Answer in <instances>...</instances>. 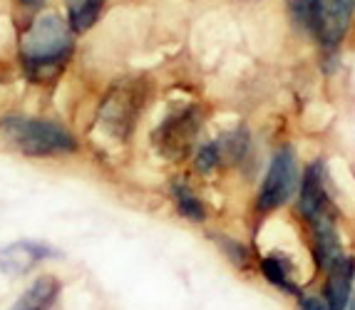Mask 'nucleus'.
Here are the masks:
<instances>
[{
  "instance_id": "f257e3e1",
  "label": "nucleus",
  "mask_w": 355,
  "mask_h": 310,
  "mask_svg": "<svg viewBox=\"0 0 355 310\" xmlns=\"http://www.w3.org/2000/svg\"><path fill=\"white\" fill-rule=\"evenodd\" d=\"M72 53V28L48 12L33 20L20 37V60L33 80L55 78Z\"/></svg>"
},
{
  "instance_id": "f03ea898",
  "label": "nucleus",
  "mask_w": 355,
  "mask_h": 310,
  "mask_svg": "<svg viewBox=\"0 0 355 310\" xmlns=\"http://www.w3.org/2000/svg\"><path fill=\"white\" fill-rule=\"evenodd\" d=\"M0 129L25 156H60L72 154L77 149V139L70 131L48 120L6 117L0 122Z\"/></svg>"
},
{
  "instance_id": "7ed1b4c3",
  "label": "nucleus",
  "mask_w": 355,
  "mask_h": 310,
  "mask_svg": "<svg viewBox=\"0 0 355 310\" xmlns=\"http://www.w3.org/2000/svg\"><path fill=\"white\" fill-rule=\"evenodd\" d=\"M355 0H311L303 28L311 30L323 48L333 50L348 33Z\"/></svg>"
},
{
  "instance_id": "20e7f679",
  "label": "nucleus",
  "mask_w": 355,
  "mask_h": 310,
  "mask_svg": "<svg viewBox=\"0 0 355 310\" xmlns=\"http://www.w3.org/2000/svg\"><path fill=\"white\" fill-rule=\"evenodd\" d=\"M296 176H298L296 156H293L291 149H281L279 154L273 156L266 179H263V186H261L259 211L268 214V211L284 206V203L288 201L291 194H293Z\"/></svg>"
},
{
  "instance_id": "39448f33",
  "label": "nucleus",
  "mask_w": 355,
  "mask_h": 310,
  "mask_svg": "<svg viewBox=\"0 0 355 310\" xmlns=\"http://www.w3.org/2000/svg\"><path fill=\"white\" fill-rule=\"evenodd\" d=\"M199 125H202V112L196 107L179 109L177 114L166 117L164 125L154 134V144H157L159 154L169 156V159H179L187 154L196 131H199Z\"/></svg>"
},
{
  "instance_id": "423d86ee",
  "label": "nucleus",
  "mask_w": 355,
  "mask_h": 310,
  "mask_svg": "<svg viewBox=\"0 0 355 310\" xmlns=\"http://www.w3.org/2000/svg\"><path fill=\"white\" fill-rule=\"evenodd\" d=\"M139 90L125 84L122 90H114L112 95L107 97L102 104L100 120L110 127V131H114L117 137H125L127 131L132 129V122L137 117V107H139Z\"/></svg>"
},
{
  "instance_id": "0eeeda50",
  "label": "nucleus",
  "mask_w": 355,
  "mask_h": 310,
  "mask_svg": "<svg viewBox=\"0 0 355 310\" xmlns=\"http://www.w3.org/2000/svg\"><path fill=\"white\" fill-rule=\"evenodd\" d=\"M58 250L37 241H15L10 246L0 248V273L6 275H23L45 258H55Z\"/></svg>"
},
{
  "instance_id": "6e6552de",
  "label": "nucleus",
  "mask_w": 355,
  "mask_h": 310,
  "mask_svg": "<svg viewBox=\"0 0 355 310\" xmlns=\"http://www.w3.org/2000/svg\"><path fill=\"white\" fill-rule=\"evenodd\" d=\"M313 224V241H315V258H318L320 268L331 271L340 258H343V248H340V239L336 233V224H333V214L318 216L311 221Z\"/></svg>"
},
{
  "instance_id": "1a4fd4ad",
  "label": "nucleus",
  "mask_w": 355,
  "mask_h": 310,
  "mask_svg": "<svg viewBox=\"0 0 355 310\" xmlns=\"http://www.w3.org/2000/svg\"><path fill=\"white\" fill-rule=\"evenodd\" d=\"M328 211H331V203H328L326 186H323V167L313 164L306 172L301 184V214L308 221H313L318 216L328 214Z\"/></svg>"
},
{
  "instance_id": "9d476101",
  "label": "nucleus",
  "mask_w": 355,
  "mask_h": 310,
  "mask_svg": "<svg viewBox=\"0 0 355 310\" xmlns=\"http://www.w3.org/2000/svg\"><path fill=\"white\" fill-rule=\"evenodd\" d=\"M353 275H355V261L345 256L328 271V283H326L328 310H345L350 298V286H353Z\"/></svg>"
},
{
  "instance_id": "9b49d317",
  "label": "nucleus",
  "mask_w": 355,
  "mask_h": 310,
  "mask_svg": "<svg viewBox=\"0 0 355 310\" xmlns=\"http://www.w3.org/2000/svg\"><path fill=\"white\" fill-rule=\"evenodd\" d=\"M60 295V280L55 275H40L28 291L15 300L10 310H50Z\"/></svg>"
},
{
  "instance_id": "f8f14e48",
  "label": "nucleus",
  "mask_w": 355,
  "mask_h": 310,
  "mask_svg": "<svg viewBox=\"0 0 355 310\" xmlns=\"http://www.w3.org/2000/svg\"><path fill=\"white\" fill-rule=\"evenodd\" d=\"M105 0H67V20L75 33L89 30L97 23Z\"/></svg>"
},
{
  "instance_id": "ddd939ff",
  "label": "nucleus",
  "mask_w": 355,
  "mask_h": 310,
  "mask_svg": "<svg viewBox=\"0 0 355 310\" xmlns=\"http://www.w3.org/2000/svg\"><path fill=\"white\" fill-rule=\"evenodd\" d=\"M261 271H263V275H266L268 280H271L273 286H279L281 291H288V293H298V286L291 280V271L288 266H286L281 258H263L261 261Z\"/></svg>"
},
{
  "instance_id": "4468645a",
  "label": "nucleus",
  "mask_w": 355,
  "mask_h": 310,
  "mask_svg": "<svg viewBox=\"0 0 355 310\" xmlns=\"http://www.w3.org/2000/svg\"><path fill=\"white\" fill-rule=\"evenodd\" d=\"M174 199H177V206L187 219L191 221H202L204 216V203L191 194L187 186H174Z\"/></svg>"
},
{
  "instance_id": "2eb2a0df",
  "label": "nucleus",
  "mask_w": 355,
  "mask_h": 310,
  "mask_svg": "<svg viewBox=\"0 0 355 310\" xmlns=\"http://www.w3.org/2000/svg\"><path fill=\"white\" fill-rule=\"evenodd\" d=\"M216 161H219V152H216V147H214V144H209V147H202V149H199V154H196V169L209 172V169L216 167Z\"/></svg>"
},
{
  "instance_id": "dca6fc26",
  "label": "nucleus",
  "mask_w": 355,
  "mask_h": 310,
  "mask_svg": "<svg viewBox=\"0 0 355 310\" xmlns=\"http://www.w3.org/2000/svg\"><path fill=\"white\" fill-rule=\"evenodd\" d=\"M301 310H328V305L320 298H303L301 300Z\"/></svg>"
},
{
  "instance_id": "f3484780",
  "label": "nucleus",
  "mask_w": 355,
  "mask_h": 310,
  "mask_svg": "<svg viewBox=\"0 0 355 310\" xmlns=\"http://www.w3.org/2000/svg\"><path fill=\"white\" fill-rule=\"evenodd\" d=\"M20 3H23V6H28V8H37L42 0H20Z\"/></svg>"
},
{
  "instance_id": "a211bd4d",
  "label": "nucleus",
  "mask_w": 355,
  "mask_h": 310,
  "mask_svg": "<svg viewBox=\"0 0 355 310\" xmlns=\"http://www.w3.org/2000/svg\"><path fill=\"white\" fill-rule=\"evenodd\" d=\"M350 310H355V300H353V305H350Z\"/></svg>"
}]
</instances>
